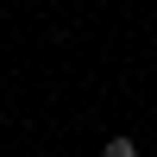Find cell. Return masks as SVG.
I'll return each instance as SVG.
<instances>
[{"instance_id":"6da1fadb","label":"cell","mask_w":157,"mask_h":157,"mask_svg":"<svg viewBox=\"0 0 157 157\" xmlns=\"http://www.w3.org/2000/svg\"><path fill=\"white\" fill-rule=\"evenodd\" d=\"M101 157H138V145H132V138H126V132H113L107 145H101Z\"/></svg>"}]
</instances>
